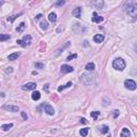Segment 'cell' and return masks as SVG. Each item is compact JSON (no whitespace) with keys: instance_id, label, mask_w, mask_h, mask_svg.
Returning a JSON list of instances; mask_svg holds the SVG:
<instances>
[{"instance_id":"cell-1","label":"cell","mask_w":137,"mask_h":137,"mask_svg":"<svg viewBox=\"0 0 137 137\" xmlns=\"http://www.w3.org/2000/svg\"><path fill=\"white\" fill-rule=\"evenodd\" d=\"M124 11L132 18H137V3L135 1H127L124 4Z\"/></svg>"},{"instance_id":"cell-2","label":"cell","mask_w":137,"mask_h":137,"mask_svg":"<svg viewBox=\"0 0 137 137\" xmlns=\"http://www.w3.org/2000/svg\"><path fill=\"white\" fill-rule=\"evenodd\" d=\"M80 81L85 86H93L97 83V75L93 73H85L81 75Z\"/></svg>"},{"instance_id":"cell-3","label":"cell","mask_w":137,"mask_h":137,"mask_svg":"<svg viewBox=\"0 0 137 137\" xmlns=\"http://www.w3.org/2000/svg\"><path fill=\"white\" fill-rule=\"evenodd\" d=\"M125 61L122 58H117L114 60L113 62V68L117 71H123L125 68Z\"/></svg>"},{"instance_id":"cell-4","label":"cell","mask_w":137,"mask_h":137,"mask_svg":"<svg viewBox=\"0 0 137 137\" xmlns=\"http://www.w3.org/2000/svg\"><path fill=\"white\" fill-rule=\"evenodd\" d=\"M31 41H32L31 35L26 34V35L23 36V40H17V44H19L20 46H23V47H26L31 44Z\"/></svg>"},{"instance_id":"cell-5","label":"cell","mask_w":137,"mask_h":137,"mask_svg":"<svg viewBox=\"0 0 137 137\" xmlns=\"http://www.w3.org/2000/svg\"><path fill=\"white\" fill-rule=\"evenodd\" d=\"M87 30L86 27H84L83 25L80 24H74L73 25V31L77 34H83L85 31Z\"/></svg>"},{"instance_id":"cell-6","label":"cell","mask_w":137,"mask_h":137,"mask_svg":"<svg viewBox=\"0 0 137 137\" xmlns=\"http://www.w3.org/2000/svg\"><path fill=\"white\" fill-rule=\"evenodd\" d=\"M124 86H125V88L129 89V90H135L137 88L136 83L133 79H126V80L124 81Z\"/></svg>"},{"instance_id":"cell-7","label":"cell","mask_w":137,"mask_h":137,"mask_svg":"<svg viewBox=\"0 0 137 137\" xmlns=\"http://www.w3.org/2000/svg\"><path fill=\"white\" fill-rule=\"evenodd\" d=\"M36 88V84L35 83H28L26 85L22 86V89L23 90H26V91H29V90H34Z\"/></svg>"},{"instance_id":"cell-8","label":"cell","mask_w":137,"mask_h":137,"mask_svg":"<svg viewBox=\"0 0 137 137\" xmlns=\"http://www.w3.org/2000/svg\"><path fill=\"white\" fill-rule=\"evenodd\" d=\"M2 108L6 109V110H10V111H13V113H17L19 110L18 106H14V105H3Z\"/></svg>"},{"instance_id":"cell-9","label":"cell","mask_w":137,"mask_h":137,"mask_svg":"<svg viewBox=\"0 0 137 137\" xmlns=\"http://www.w3.org/2000/svg\"><path fill=\"white\" fill-rule=\"evenodd\" d=\"M74 71V68H73L72 67H70V65L68 64H63L61 65V72L62 73H71Z\"/></svg>"},{"instance_id":"cell-10","label":"cell","mask_w":137,"mask_h":137,"mask_svg":"<svg viewBox=\"0 0 137 137\" xmlns=\"http://www.w3.org/2000/svg\"><path fill=\"white\" fill-rule=\"evenodd\" d=\"M72 14H73V16H74V17L80 18V16H81V8L74 9V10H73V12H72Z\"/></svg>"},{"instance_id":"cell-11","label":"cell","mask_w":137,"mask_h":137,"mask_svg":"<svg viewBox=\"0 0 137 137\" xmlns=\"http://www.w3.org/2000/svg\"><path fill=\"white\" fill-rule=\"evenodd\" d=\"M45 111H46V114H47V115H49V116H52L55 114L54 108H52L51 105H49V104L45 105Z\"/></svg>"},{"instance_id":"cell-12","label":"cell","mask_w":137,"mask_h":137,"mask_svg":"<svg viewBox=\"0 0 137 137\" xmlns=\"http://www.w3.org/2000/svg\"><path fill=\"white\" fill-rule=\"evenodd\" d=\"M92 22L93 23H101V22H103V16H99V15L97 14V12H94L92 15Z\"/></svg>"},{"instance_id":"cell-13","label":"cell","mask_w":137,"mask_h":137,"mask_svg":"<svg viewBox=\"0 0 137 137\" xmlns=\"http://www.w3.org/2000/svg\"><path fill=\"white\" fill-rule=\"evenodd\" d=\"M93 41H94L95 43H102L103 41H104V35H103V34H95V35L93 36Z\"/></svg>"},{"instance_id":"cell-14","label":"cell","mask_w":137,"mask_h":137,"mask_svg":"<svg viewBox=\"0 0 137 137\" xmlns=\"http://www.w3.org/2000/svg\"><path fill=\"white\" fill-rule=\"evenodd\" d=\"M91 4L93 6H95L97 9H102L104 6V1H93L91 2Z\"/></svg>"},{"instance_id":"cell-15","label":"cell","mask_w":137,"mask_h":137,"mask_svg":"<svg viewBox=\"0 0 137 137\" xmlns=\"http://www.w3.org/2000/svg\"><path fill=\"white\" fill-rule=\"evenodd\" d=\"M130 135H131V132L129 131V129H126V127L122 129V131H121V134H120L121 137H130Z\"/></svg>"},{"instance_id":"cell-16","label":"cell","mask_w":137,"mask_h":137,"mask_svg":"<svg viewBox=\"0 0 137 137\" xmlns=\"http://www.w3.org/2000/svg\"><path fill=\"white\" fill-rule=\"evenodd\" d=\"M19 56H20V52H13V54L9 55V60H11V61L16 60Z\"/></svg>"},{"instance_id":"cell-17","label":"cell","mask_w":137,"mask_h":137,"mask_svg":"<svg viewBox=\"0 0 137 137\" xmlns=\"http://www.w3.org/2000/svg\"><path fill=\"white\" fill-rule=\"evenodd\" d=\"M31 97H32V100H34V101H39L41 97V93L39 91H34L32 93V95H31Z\"/></svg>"},{"instance_id":"cell-18","label":"cell","mask_w":137,"mask_h":137,"mask_svg":"<svg viewBox=\"0 0 137 137\" xmlns=\"http://www.w3.org/2000/svg\"><path fill=\"white\" fill-rule=\"evenodd\" d=\"M48 20L51 23H55L57 20V15H56V13H54V12H51V14L48 15Z\"/></svg>"},{"instance_id":"cell-19","label":"cell","mask_w":137,"mask_h":137,"mask_svg":"<svg viewBox=\"0 0 137 137\" xmlns=\"http://www.w3.org/2000/svg\"><path fill=\"white\" fill-rule=\"evenodd\" d=\"M99 131L101 132V133H103V134H106V133H108L109 129H108L107 125H101V126L99 127Z\"/></svg>"},{"instance_id":"cell-20","label":"cell","mask_w":137,"mask_h":137,"mask_svg":"<svg viewBox=\"0 0 137 137\" xmlns=\"http://www.w3.org/2000/svg\"><path fill=\"white\" fill-rule=\"evenodd\" d=\"M40 28L42 29V30H46V29L48 28V23H47L46 20L43 19L42 22H41V24H40Z\"/></svg>"},{"instance_id":"cell-21","label":"cell","mask_w":137,"mask_h":137,"mask_svg":"<svg viewBox=\"0 0 137 137\" xmlns=\"http://www.w3.org/2000/svg\"><path fill=\"white\" fill-rule=\"evenodd\" d=\"M95 68V64L93 62H89L88 64H86V70L87 71H93Z\"/></svg>"},{"instance_id":"cell-22","label":"cell","mask_w":137,"mask_h":137,"mask_svg":"<svg viewBox=\"0 0 137 137\" xmlns=\"http://www.w3.org/2000/svg\"><path fill=\"white\" fill-rule=\"evenodd\" d=\"M25 28H26V25H25V23H20L19 26L16 28V30H17V32H23Z\"/></svg>"},{"instance_id":"cell-23","label":"cell","mask_w":137,"mask_h":137,"mask_svg":"<svg viewBox=\"0 0 137 137\" xmlns=\"http://www.w3.org/2000/svg\"><path fill=\"white\" fill-rule=\"evenodd\" d=\"M88 133H89V129H81L80 131H79V134H80L81 136H84V137H86L87 135H88Z\"/></svg>"},{"instance_id":"cell-24","label":"cell","mask_w":137,"mask_h":137,"mask_svg":"<svg viewBox=\"0 0 137 137\" xmlns=\"http://www.w3.org/2000/svg\"><path fill=\"white\" fill-rule=\"evenodd\" d=\"M11 36L9 35V34H0V41L1 42H4V41H6V40H9Z\"/></svg>"},{"instance_id":"cell-25","label":"cell","mask_w":137,"mask_h":137,"mask_svg":"<svg viewBox=\"0 0 137 137\" xmlns=\"http://www.w3.org/2000/svg\"><path fill=\"white\" fill-rule=\"evenodd\" d=\"M71 86H72V83H71V81H70V83H68L67 84V85H64V86H61V87H59V88H58V91H59V92H60V91H62L63 90V89H67V88H70V87Z\"/></svg>"},{"instance_id":"cell-26","label":"cell","mask_w":137,"mask_h":137,"mask_svg":"<svg viewBox=\"0 0 137 137\" xmlns=\"http://www.w3.org/2000/svg\"><path fill=\"white\" fill-rule=\"evenodd\" d=\"M12 126H13L12 123H9V124H3V125L1 126V129L3 130V131H8V130H10Z\"/></svg>"},{"instance_id":"cell-27","label":"cell","mask_w":137,"mask_h":137,"mask_svg":"<svg viewBox=\"0 0 137 137\" xmlns=\"http://www.w3.org/2000/svg\"><path fill=\"white\" fill-rule=\"evenodd\" d=\"M22 15V13H19V14H17V15H13V16H10V17H8V22H10V23H12V22H14L15 19H16V17H18V16H20Z\"/></svg>"},{"instance_id":"cell-28","label":"cell","mask_w":137,"mask_h":137,"mask_svg":"<svg viewBox=\"0 0 137 137\" xmlns=\"http://www.w3.org/2000/svg\"><path fill=\"white\" fill-rule=\"evenodd\" d=\"M100 116V111H92L91 113V117L93 118L94 120H97V117Z\"/></svg>"},{"instance_id":"cell-29","label":"cell","mask_w":137,"mask_h":137,"mask_svg":"<svg viewBox=\"0 0 137 137\" xmlns=\"http://www.w3.org/2000/svg\"><path fill=\"white\" fill-rule=\"evenodd\" d=\"M34 68H44V63L35 62V63H34Z\"/></svg>"},{"instance_id":"cell-30","label":"cell","mask_w":137,"mask_h":137,"mask_svg":"<svg viewBox=\"0 0 137 137\" xmlns=\"http://www.w3.org/2000/svg\"><path fill=\"white\" fill-rule=\"evenodd\" d=\"M67 46H70V42H67V44H65L64 46H62V48H61V49H58V51H58V52H57V55L61 54V52H62V51H63V49H64Z\"/></svg>"},{"instance_id":"cell-31","label":"cell","mask_w":137,"mask_h":137,"mask_svg":"<svg viewBox=\"0 0 137 137\" xmlns=\"http://www.w3.org/2000/svg\"><path fill=\"white\" fill-rule=\"evenodd\" d=\"M74 58H77V54H73V55H70V56L67 58V60L68 61H70V60H72V59H74Z\"/></svg>"},{"instance_id":"cell-32","label":"cell","mask_w":137,"mask_h":137,"mask_svg":"<svg viewBox=\"0 0 137 137\" xmlns=\"http://www.w3.org/2000/svg\"><path fill=\"white\" fill-rule=\"evenodd\" d=\"M64 4H65V1H63V0H62V1H57L56 2L57 6H64Z\"/></svg>"},{"instance_id":"cell-33","label":"cell","mask_w":137,"mask_h":137,"mask_svg":"<svg viewBox=\"0 0 137 137\" xmlns=\"http://www.w3.org/2000/svg\"><path fill=\"white\" fill-rule=\"evenodd\" d=\"M20 115H22V117H23V119H24V120L28 119V116L26 115V113H25V111H22V113H20Z\"/></svg>"},{"instance_id":"cell-34","label":"cell","mask_w":137,"mask_h":137,"mask_svg":"<svg viewBox=\"0 0 137 137\" xmlns=\"http://www.w3.org/2000/svg\"><path fill=\"white\" fill-rule=\"evenodd\" d=\"M6 73H12L13 72V68H6Z\"/></svg>"},{"instance_id":"cell-35","label":"cell","mask_w":137,"mask_h":137,"mask_svg":"<svg viewBox=\"0 0 137 137\" xmlns=\"http://www.w3.org/2000/svg\"><path fill=\"white\" fill-rule=\"evenodd\" d=\"M80 122L83 123V124H85V123L87 124V123H88V121H87L86 119H84V118H81V119H80Z\"/></svg>"},{"instance_id":"cell-36","label":"cell","mask_w":137,"mask_h":137,"mask_svg":"<svg viewBox=\"0 0 137 137\" xmlns=\"http://www.w3.org/2000/svg\"><path fill=\"white\" fill-rule=\"evenodd\" d=\"M48 87H49V84H46V85L44 86V90L47 91V90H48Z\"/></svg>"},{"instance_id":"cell-37","label":"cell","mask_w":137,"mask_h":137,"mask_svg":"<svg viewBox=\"0 0 137 137\" xmlns=\"http://www.w3.org/2000/svg\"><path fill=\"white\" fill-rule=\"evenodd\" d=\"M41 17H42V14H39V15H36L35 16V19H40Z\"/></svg>"},{"instance_id":"cell-38","label":"cell","mask_w":137,"mask_h":137,"mask_svg":"<svg viewBox=\"0 0 137 137\" xmlns=\"http://www.w3.org/2000/svg\"><path fill=\"white\" fill-rule=\"evenodd\" d=\"M118 114H119V110H115V118L118 116Z\"/></svg>"},{"instance_id":"cell-39","label":"cell","mask_w":137,"mask_h":137,"mask_svg":"<svg viewBox=\"0 0 137 137\" xmlns=\"http://www.w3.org/2000/svg\"><path fill=\"white\" fill-rule=\"evenodd\" d=\"M134 51H136V54H137V44L134 45Z\"/></svg>"}]
</instances>
